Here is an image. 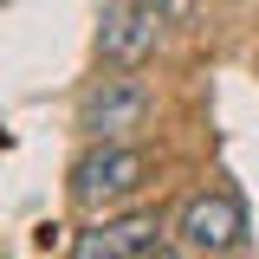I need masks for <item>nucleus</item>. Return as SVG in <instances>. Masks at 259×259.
Masks as SVG:
<instances>
[{"label": "nucleus", "mask_w": 259, "mask_h": 259, "mask_svg": "<svg viewBox=\"0 0 259 259\" xmlns=\"http://www.w3.org/2000/svg\"><path fill=\"white\" fill-rule=\"evenodd\" d=\"M149 182V156L130 143H97L71 162V201L78 207H117Z\"/></svg>", "instance_id": "f257e3e1"}, {"label": "nucleus", "mask_w": 259, "mask_h": 259, "mask_svg": "<svg viewBox=\"0 0 259 259\" xmlns=\"http://www.w3.org/2000/svg\"><path fill=\"white\" fill-rule=\"evenodd\" d=\"M162 26H168V20H162L156 0H110V7H104V26H97V52H104V65L136 71V65L156 52Z\"/></svg>", "instance_id": "f03ea898"}, {"label": "nucleus", "mask_w": 259, "mask_h": 259, "mask_svg": "<svg viewBox=\"0 0 259 259\" xmlns=\"http://www.w3.org/2000/svg\"><path fill=\"white\" fill-rule=\"evenodd\" d=\"M175 233H182L188 253H233L246 240V207H240V194L207 188V194H194V201H182Z\"/></svg>", "instance_id": "7ed1b4c3"}, {"label": "nucleus", "mask_w": 259, "mask_h": 259, "mask_svg": "<svg viewBox=\"0 0 259 259\" xmlns=\"http://www.w3.org/2000/svg\"><path fill=\"white\" fill-rule=\"evenodd\" d=\"M162 233H168L162 207H130V214H110V221L84 227L71 240V259H143L162 246Z\"/></svg>", "instance_id": "20e7f679"}, {"label": "nucleus", "mask_w": 259, "mask_h": 259, "mask_svg": "<svg viewBox=\"0 0 259 259\" xmlns=\"http://www.w3.org/2000/svg\"><path fill=\"white\" fill-rule=\"evenodd\" d=\"M143 117H149V91L136 78H104L78 104V130H91L97 143H123L130 130H143Z\"/></svg>", "instance_id": "39448f33"}, {"label": "nucleus", "mask_w": 259, "mask_h": 259, "mask_svg": "<svg viewBox=\"0 0 259 259\" xmlns=\"http://www.w3.org/2000/svg\"><path fill=\"white\" fill-rule=\"evenodd\" d=\"M156 7H162L168 26H188V13H194V0H156Z\"/></svg>", "instance_id": "423d86ee"}, {"label": "nucleus", "mask_w": 259, "mask_h": 259, "mask_svg": "<svg viewBox=\"0 0 259 259\" xmlns=\"http://www.w3.org/2000/svg\"><path fill=\"white\" fill-rule=\"evenodd\" d=\"M143 259H188V253H168V246H156V253H143Z\"/></svg>", "instance_id": "0eeeda50"}]
</instances>
